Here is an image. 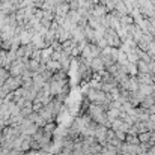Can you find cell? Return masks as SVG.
Returning a JSON list of instances; mask_svg holds the SVG:
<instances>
[{
	"label": "cell",
	"instance_id": "cell-7",
	"mask_svg": "<svg viewBox=\"0 0 155 155\" xmlns=\"http://www.w3.org/2000/svg\"><path fill=\"white\" fill-rule=\"evenodd\" d=\"M89 66L92 68V71H94L95 74H101L103 71H105V69H107V66H105V63H104V60H103V57H101V56L94 57Z\"/></svg>",
	"mask_w": 155,
	"mask_h": 155
},
{
	"label": "cell",
	"instance_id": "cell-8",
	"mask_svg": "<svg viewBox=\"0 0 155 155\" xmlns=\"http://www.w3.org/2000/svg\"><path fill=\"white\" fill-rule=\"evenodd\" d=\"M69 11H71L69 3L68 2H60V3H57L54 14H56V17H66L69 14Z\"/></svg>",
	"mask_w": 155,
	"mask_h": 155
},
{
	"label": "cell",
	"instance_id": "cell-2",
	"mask_svg": "<svg viewBox=\"0 0 155 155\" xmlns=\"http://www.w3.org/2000/svg\"><path fill=\"white\" fill-rule=\"evenodd\" d=\"M104 39L107 41V44H108L110 47H114V48H120L122 44H124V41H122V38L119 36L117 30H116V29H111V27H107V29H105Z\"/></svg>",
	"mask_w": 155,
	"mask_h": 155
},
{
	"label": "cell",
	"instance_id": "cell-18",
	"mask_svg": "<svg viewBox=\"0 0 155 155\" xmlns=\"http://www.w3.org/2000/svg\"><path fill=\"white\" fill-rule=\"evenodd\" d=\"M9 94H11V91H9V89L3 84V86L0 87V100H5V98H6Z\"/></svg>",
	"mask_w": 155,
	"mask_h": 155
},
{
	"label": "cell",
	"instance_id": "cell-22",
	"mask_svg": "<svg viewBox=\"0 0 155 155\" xmlns=\"http://www.w3.org/2000/svg\"><path fill=\"white\" fill-rule=\"evenodd\" d=\"M114 133H116V136H117L122 142H125V137H127V134H125V133H122V131H114Z\"/></svg>",
	"mask_w": 155,
	"mask_h": 155
},
{
	"label": "cell",
	"instance_id": "cell-26",
	"mask_svg": "<svg viewBox=\"0 0 155 155\" xmlns=\"http://www.w3.org/2000/svg\"><path fill=\"white\" fill-rule=\"evenodd\" d=\"M152 59H154V60H155V54H152Z\"/></svg>",
	"mask_w": 155,
	"mask_h": 155
},
{
	"label": "cell",
	"instance_id": "cell-9",
	"mask_svg": "<svg viewBox=\"0 0 155 155\" xmlns=\"http://www.w3.org/2000/svg\"><path fill=\"white\" fill-rule=\"evenodd\" d=\"M137 80L140 84H152V83H155V75L152 72H139Z\"/></svg>",
	"mask_w": 155,
	"mask_h": 155
},
{
	"label": "cell",
	"instance_id": "cell-16",
	"mask_svg": "<svg viewBox=\"0 0 155 155\" xmlns=\"http://www.w3.org/2000/svg\"><path fill=\"white\" fill-rule=\"evenodd\" d=\"M151 136H152V131H146V133H142V134H139L140 143H149V140H151Z\"/></svg>",
	"mask_w": 155,
	"mask_h": 155
},
{
	"label": "cell",
	"instance_id": "cell-10",
	"mask_svg": "<svg viewBox=\"0 0 155 155\" xmlns=\"http://www.w3.org/2000/svg\"><path fill=\"white\" fill-rule=\"evenodd\" d=\"M45 83H48V81H45V78L42 77V74H41V72L33 74V86H35L36 89H41Z\"/></svg>",
	"mask_w": 155,
	"mask_h": 155
},
{
	"label": "cell",
	"instance_id": "cell-20",
	"mask_svg": "<svg viewBox=\"0 0 155 155\" xmlns=\"http://www.w3.org/2000/svg\"><path fill=\"white\" fill-rule=\"evenodd\" d=\"M41 24H42V27H45V29H50L53 24L51 20H47V18H41Z\"/></svg>",
	"mask_w": 155,
	"mask_h": 155
},
{
	"label": "cell",
	"instance_id": "cell-19",
	"mask_svg": "<svg viewBox=\"0 0 155 155\" xmlns=\"http://www.w3.org/2000/svg\"><path fill=\"white\" fill-rule=\"evenodd\" d=\"M42 107H44V104L41 103L39 100H35V101H33V111H39Z\"/></svg>",
	"mask_w": 155,
	"mask_h": 155
},
{
	"label": "cell",
	"instance_id": "cell-1",
	"mask_svg": "<svg viewBox=\"0 0 155 155\" xmlns=\"http://www.w3.org/2000/svg\"><path fill=\"white\" fill-rule=\"evenodd\" d=\"M86 113H87V114L91 116V119H92V120H95L97 124H101V125H107V127H110V122H108V119H107V111L104 110L100 104L91 103L89 105H87Z\"/></svg>",
	"mask_w": 155,
	"mask_h": 155
},
{
	"label": "cell",
	"instance_id": "cell-3",
	"mask_svg": "<svg viewBox=\"0 0 155 155\" xmlns=\"http://www.w3.org/2000/svg\"><path fill=\"white\" fill-rule=\"evenodd\" d=\"M51 136L50 133H45L42 128H39L32 137L35 139V140H38L39 142V145H41V149H44V151H50V148H51Z\"/></svg>",
	"mask_w": 155,
	"mask_h": 155
},
{
	"label": "cell",
	"instance_id": "cell-13",
	"mask_svg": "<svg viewBox=\"0 0 155 155\" xmlns=\"http://www.w3.org/2000/svg\"><path fill=\"white\" fill-rule=\"evenodd\" d=\"M155 105V98L154 95H148V97H145L143 98V101L140 103V107H143V108H151V107H154Z\"/></svg>",
	"mask_w": 155,
	"mask_h": 155
},
{
	"label": "cell",
	"instance_id": "cell-5",
	"mask_svg": "<svg viewBox=\"0 0 155 155\" xmlns=\"http://www.w3.org/2000/svg\"><path fill=\"white\" fill-rule=\"evenodd\" d=\"M107 131H108V127L107 125H101V124H98L97 125V130H95V139L103 145L105 146V139H107Z\"/></svg>",
	"mask_w": 155,
	"mask_h": 155
},
{
	"label": "cell",
	"instance_id": "cell-24",
	"mask_svg": "<svg viewBox=\"0 0 155 155\" xmlns=\"http://www.w3.org/2000/svg\"><path fill=\"white\" fill-rule=\"evenodd\" d=\"M6 127V120H3V119H0V130H3Z\"/></svg>",
	"mask_w": 155,
	"mask_h": 155
},
{
	"label": "cell",
	"instance_id": "cell-4",
	"mask_svg": "<svg viewBox=\"0 0 155 155\" xmlns=\"http://www.w3.org/2000/svg\"><path fill=\"white\" fill-rule=\"evenodd\" d=\"M119 154L122 155H143L142 149H140V145H133V143H127L124 142L120 149H119Z\"/></svg>",
	"mask_w": 155,
	"mask_h": 155
},
{
	"label": "cell",
	"instance_id": "cell-11",
	"mask_svg": "<svg viewBox=\"0 0 155 155\" xmlns=\"http://www.w3.org/2000/svg\"><path fill=\"white\" fill-rule=\"evenodd\" d=\"M139 91H140L145 97L152 95L155 92V83H152V84H140V86H139Z\"/></svg>",
	"mask_w": 155,
	"mask_h": 155
},
{
	"label": "cell",
	"instance_id": "cell-12",
	"mask_svg": "<svg viewBox=\"0 0 155 155\" xmlns=\"http://www.w3.org/2000/svg\"><path fill=\"white\" fill-rule=\"evenodd\" d=\"M45 66H47L50 71H53V72H57L59 69H62V65H60V62H59V60H53V59H48V60H47Z\"/></svg>",
	"mask_w": 155,
	"mask_h": 155
},
{
	"label": "cell",
	"instance_id": "cell-23",
	"mask_svg": "<svg viewBox=\"0 0 155 155\" xmlns=\"http://www.w3.org/2000/svg\"><path fill=\"white\" fill-rule=\"evenodd\" d=\"M38 151H33V149H30V151H27V152H24V155H36Z\"/></svg>",
	"mask_w": 155,
	"mask_h": 155
},
{
	"label": "cell",
	"instance_id": "cell-25",
	"mask_svg": "<svg viewBox=\"0 0 155 155\" xmlns=\"http://www.w3.org/2000/svg\"><path fill=\"white\" fill-rule=\"evenodd\" d=\"M5 81H6V80H5V78H3V77H0V87H2V86H3V84H5Z\"/></svg>",
	"mask_w": 155,
	"mask_h": 155
},
{
	"label": "cell",
	"instance_id": "cell-21",
	"mask_svg": "<svg viewBox=\"0 0 155 155\" xmlns=\"http://www.w3.org/2000/svg\"><path fill=\"white\" fill-rule=\"evenodd\" d=\"M56 155H72V151L71 149H68V148H60L59 149V152Z\"/></svg>",
	"mask_w": 155,
	"mask_h": 155
},
{
	"label": "cell",
	"instance_id": "cell-14",
	"mask_svg": "<svg viewBox=\"0 0 155 155\" xmlns=\"http://www.w3.org/2000/svg\"><path fill=\"white\" fill-rule=\"evenodd\" d=\"M125 142H127V143H133V145H140V139H139V136H137V134H131V133L127 134Z\"/></svg>",
	"mask_w": 155,
	"mask_h": 155
},
{
	"label": "cell",
	"instance_id": "cell-6",
	"mask_svg": "<svg viewBox=\"0 0 155 155\" xmlns=\"http://www.w3.org/2000/svg\"><path fill=\"white\" fill-rule=\"evenodd\" d=\"M5 86L11 91V92H15L17 89H20L23 86V78L21 77H9L6 81H5Z\"/></svg>",
	"mask_w": 155,
	"mask_h": 155
},
{
	"label": "cell",
	"instance_id": "cell-15",
	"mask_svg": "<svg viewBox=\"0 0 155 155\" xmlns=\"http://www.w3.org/2000/svg\"><path fill=\"white\" fill-rule=\"evenodd\" d=\"M33 111V103H29L26 107H23L21 110H20V114L23 116V117H29V114Z\"/></svg>",
	"mask_w": 155,
	"mask_h": 155
},
{
	"label": "cell",
	"instance_id": "cell-17",
	"mask_svg": "<svg viewBox=\"0 0 155 155\" xmlns=\"http://www.w3.org/2000/svg\"><path fill=\"white\" fill-rule=\"evenodd\" d=\"M146 122V125H148V130L149 131H152V133H155V113L154 114H151L149 116V119L148 120H145Z\"/></svg>",
	"mask_w": 155,
	"mask_h": 155
}]
</instances>
